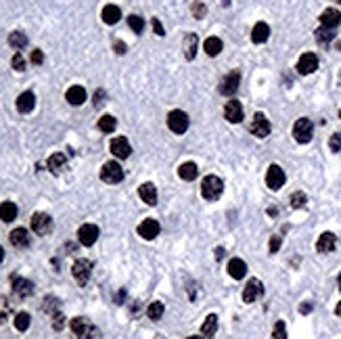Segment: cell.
Returning <instances> with one entry per match:
<instances>
[{
    "label": "cell",
    "instance_id": "6da1fadb",
    "mask_svg": "<svg viewBox=\"0 0 341 339\" xmlns=\"http://www.w3.org/2000/svg\"><path fill=\"white\" fill-rule=\"evenodd\" d=\"M222 191H224V182L218 176L209 174V176L203 178V182H201V195L205 197L207 201H216L218 197L222 195Z\"/></svg>",
    "mask_w": 341,
    "mask_h": 339
},
{
    "label": "cell",
    "instance_id": "7a4b0ae2",
    "mask_svg": "<svg viewBox=\"0 0 341 339\" xmlns=\"http://www.w3.org/2000/svg\"><path fill=\"white\" fill-rule=\"evenodd\" d=\"M312 132H314V126H312V122L308 118H300L293 126V138L297 143H310Z\"/></svg>",
    "mask_w": 341,
    "mask_h": 339
},
{
    "label": "cell",
    "instance_id": "3957f363",
    "mask_svg": "<svg viewBox=\"0 0 341 339\" xmlns=\"http://www.w3.org/2000/svg\"><path fill=\"white\" fill-rule=\"evenodd\" d=\"M101 178L103 182H109V185H118V182L124 180V170L118 161H107L101 170Z\"/></svg>",
    "mask_w": 341,
    "mask_h": 339
},
{
    "label": "cell",
    "instance_id": "277c9868",
    "mask_svg": "<svg viewBox=\"0 0 341 339\" xmlns=\"http://www.w3.org/2000/svg\"><path fill=\"white\" fill-rule=\"evenodd\" d=\"M167 126H169V130L176 132V134H184L189 130V116L184 111H172L167 116Z\"/></svg>",
    "mask_w": 341,
    "mask_h": 339
},
{
    "label": "cell",
    "instance_id": "5b68a950",
    "mask_svg": "<svg viewBox=\"0 0 341 339\" xmlns=\"http://www.w3.org/2000/svg\"><path fill=\"white\" fill-rule=\"evenodd\" d=\"M249 130L253 136H258V138H266L270 134V130H272V126H270L268 118L262 116V113H255L253 120H251V126H249Z\"/></svg>",
    "mask_w": 341,
    "mask_h": 339
},
{
    "label": "cell",
    "instance_id": "8992f818",
    "mask_svg": "<svg viewBox=\"0 0 341 339\" xmlns=\"http://www.w3.org/2000/svg\"><path fill=\"white\" fill-rule=\"evenodd\" d=\"M72 274L74 278L78 280V285H86V282L90 280V274H92V262L88 260H78L72 268Z\"/></svg>",
    "mask_w": 341,
    "mask_h": 339
},
{
    "label": "cell",
    "instance_id": "52a82bcc",
    "mask_svg": "<svg viewBox=\"0 0 341 339\" xmlns=\"http://www.w3.org/2000/svg\"><path fill=\"white\" fill-rule=\"evenodd\" d=\"M266 185L272 189V191H278L282 185H285V172H282L280 165H270L268 172H266Z\"/></svg>",
    "mask_w": 341,
    "mask_h": 339
},
{
    "label": "cell",
    "instance_id": "ba28073f",
    "mask_svg": "<svg viewBox=\"0 0 341 339\" xmlns=\"http://www.w3.org/2000/svg\"><path fill=\"white\" fill-rule=\"evenodd\" d=\"M316 69H318V56L314 52H306L300 56V61H297V72L300 74L308 76L312 72H316Z\"/></svg>",
    "mask_w": 341,
    "mask_h": 339
},
{
    "label": "cell",
    "instance_id": "9c48e42d",
    "mask_svg": "<svg viewBox=\"0 0 341 339\" xmlns=\"http://www.w3.org/2000/svg\"><path fill=\"white\" fill-rule=\"evenodd\" d=\"M32 231L36 235H48L52 231V220L48 214H34L32 216Z\"/></svg>",
    "mask_w": 341,
    "mask_h": 339
},
{
    "label": "cell",
    "instance_id": "30bf717a",
    "mask_svg": "<svg viewBox=\"0 0 341 339\" xmlns=\"http://www.w3.org/2000/svg\"><path fill=\"white\" fill-rule=\"evenodd\" d=\"M78 239H80V243L86 245V247L94 245L96 239H98V226H94V224H84V226H80Z\"/></svg>",
    "mask_w": 341,
    "mask_h": 339
},
{
    "label": "cell",
    "instance_id": "8fae6325",
    "mask_svg": "<svg viewBox=\"0 0 341 339\" xmlns=\"http://www.w3.org/2000/svg\"><path fill=\"white\" fill-rule=\"evenodd\" d=\"M111 153L116 155L118 159H128L130 157V153H132V147L124 136H116L111 140Z\"/></svg>",
    "mask_w": 341,
    "mask_h": 339
},
{
    "label": "cell",
    "instance_id": "7c38bea8",
    "mask_svg": "<svg viewBox=\"0 0 341 339\" xmlns=\"http://www.w3.org/2000/svg\"><path fill=\"white\" fill-rule=\"evenodd\" d=\"M262 293H264L262 282H260L258 278H251L247 285H245V289H243V302H245V304H253Z\"/></svg>",
    "mask_w": 341,
    "mask_h": 339
},
{
    "label": "cell",
    "instance_id": "4fadbf2b",
    "mask_svg": "<svg viewBox=\"0 0 341 339\" xmlns=\"http://www.w3.org/2000/svg\"><path fill=\"white\" fill-rule=\"evenodd\" d=\"M138 235L143 237V239H147V241H153V239L159 235V222H157V220H153V218H149V220H145V222H140V226H138Z\"/></svg>",
    "mask_w": 341,
    "mask_h": 339
},
{
    "label": "cell",
    "instance_id": "5bb4252c",
    "mask_svg": "<svg viewBox=\"0 0 341 339\" xmlns=\"http://www.w3.org/2000/svg\"><path fill=\"white\" fill-rule=\"evenodd\" d=\"M239 82H241V74L235 69V72H231L229 76L222 80V84H220V92L226 94V96H229V94H235L237 88H239Z\"/></svg>",
    "mask_w": 341,
    "mask_h": 339
},
{
    "label": "cell",
    "instance_id": "9a60e30c",
    "mask_svg": "<svg viewBox=\"0 0 341 339\" xmlns=\"http://www.w3.org/2000/svg\"><path fill=\"white\" fill-rule=\"evenodd\" d=\"M224 116L231 124H239L241 120H243V105H241L239 101H229L224 107Z\"/></svg>",
    "mask_w": 341,
    "mask_h": 339
},
{
    "label": "cell",
    "instance_id": "2e32d148",
    "mask_svg": "<svg viewBox=\"0 0 341 339\" xmlns=\"http://www.w3.org/2000/svg\"><path fill=\"white\" fill-rule=\"evenodd\" d=\"M13 291L19 298H27V295L34 293V282L27 280V278H21V276H15L13 278Z\"/></svg>",
    "mask_w": 341,
    "mask_h": 339
},
{
    "label": "cell",
    "instance_id": "e0dca14e",
    "mask_svg": "<svg viewBox=\"0 0 341 339\" xmlns=\"http://www.w3.org/2000/svg\"><path fill=\"white\" fill-rule=\"evenodd\" d=\"M138 195L147 205H155L157 203V189H155L153 182H145V185L138 187Z\"/></svg>",
    "mask_w": 341,
    "mask_h": 339
},
{
    "label": "cell",
    "instance_id": "ac0fdd59",
    "mask_svg": "<svg viewBox=\"0 0 341 339\" xmlns=\"http://www.w3.org/2000/svg\"><path fill=\"white\" fill-rule=\"evenodd\" d=\"M320 23L322 27H329V30H335V27L341 23V13L337 9H326L320 15Z\"/></svg>",
    "mask_w": 341,
    "mask_h": 339
},
{
    "label": "cell",
    "instance_id": "d6986e66",
    "mask_svg": "<svg viewBox=\"0 0 341 339\" xmlns=\"http://www.w3.org/2000/svg\"><path fill=\"white\" fill-rule=\"evenodd\" d=\"M65 98H67L69 105L80 107L84 101H86V90H84V86H72L65 92Z\"/></svg>",
    "mask_w": 341,
    "mask_h": 339
},
{
    "label": "cell",
    "instance_id": "ffe728a7",
    "mask_svg": "<svg viewBox=\"0 0 341 339\" xmlns=\"http://www.w3.org/2000/svg\"><path fill=\"white\" fill-rule=\"evenodd\" d=\"M335 243H337V237H335L333 233H322V235L318 237L316 249H318L320 253H329V251L335 249Z\"/></svg>",
    "mask_w": 341,
    "mask_h": 339
},
{
    "label": "cell",
    "instance_id": "44dd1931",
    "mask_svg": "<svg viewBox=\"0 0 341 339\" xmlns=\"http://www.w3.org/2000/svg\"><path fill=\"white\" fill-rule=\"evenodd\" d=\"M245 272H247V264H245L243 260L233 258V260L229 262V274H231L235 280H241V278L245 276Z\"/></svg>",
    "mask_w": 341,
    "mask_h": 339
},
{
    "label": "cell",
    "instance_id": "7402d4cb",
    "mask_svg": "<svg viewBox=\"0 0 341 339\" xmlns=\"http://www.w3.org/2000/svg\"><path fill=\"white\" fill-rule=\"evenodd\" d=\"M270 38V27L268 23H255L253 25V30H251V40L255 42V44H262V42H266Z\"/></svg>",
    "mask_w": 341,
    "mask_h": 339
},
{
    "label": "cell",
    "instance_id": "603a6c76",
    "mask_svg": "<svg viewBox=\"0 0 341 339\" xmlns=\"http://www.w3.org/2000/svg\"><path fill=\"white\" fill-rule=\"evenodd\" d=\"M11 243L15 245V247H27L30 245V233H27L25 229H15V231H11Z\"/></svg>",
    "mask_w": 341,
    "mask_h": 339
},
{
    "label": "cell",
    "instance_id": "cb8c5ba5",
    "mask_svg": "<svg viewBox=\"0 0 341 339\" xmlns=\"http://www.w3.org/2000/svg\"><path fill=\"white\" fill-rule=\"evenodd\" d=\"M34 107H36V96H34L32 92L19 94V98H17V109H19L21 113H30Z\"/></svg>",
    "mask_w": 341,
    "mask_h": 339
},
{
    "label": "cell",
    "instance_id": "d4e9b609",
    "mask_svg": "<svg viewBox=\"0 0 341 339\" xmlns=\"http://www.w3.org/2000/svg\"><path fill=\"white\" fill-rule=\"evenodd\" d=\"M197 44H199V40L195 34H187V38H184V44H182V50H184V56L191 61L195 59V54H197Z\"/></svg>",
    "mask_w": 341,
    "mask_h": 339
},
{
    "label": "cell",
    "instance_id": "484cf974",
    "mask_svg": "<svg viewBox=\"0 0 341 339\" xmlns=\"http://www.w3.org/2000/svg\"><path fill=\"white\" fill-rule=\"evenodd\" d=\"M65 163H67V159H65L63 153H52L50 159H48V170L52 174H61L65 170Z\"/></svg>",
    "mask_w": 341,
    "mask_h": 339
},
{
    "label": "cell",
    "instance_id": "4316f807",
    "mask_svg": "<svg viewBox=\"0 0 341 339\" xmlns=\"http://www.w3.org/2000/svg\"><path fill=\"white\" fill-rule=\"evenodd\" d=\"M120 19H122V11H120V7H116V5H107V7L103 9V21H105L107 25L118 23Z\"/></svg>",
    "mask_w": 341,
    "mask_h": 339
},
{
    "label": "cell",
    "instance_id": "83f0119b",
    "mask_svg": "<svg viewBox=\"0 0 341 339\" xmlns=\"http://www.w3.org/2000/svg\"><path fill=\"white\" fill-rule=\"evenodd\" d=\"M17 218V205L11 203V201H5L0 203V220L3 222H13Z\"/></svg>",
    "mask_w": 341,
    "mask_h": 339
},
{
    "label": "cell",
    "instance_id": "f1b7e54d",
    "mask_svg": "<svg viewBox=\"0 0 341 339\" xmlns=\"http://www.w3.org/2000/svg\"><path fill=\"white\" fill-rule=\"evenodd\" d=\"M203 48H205V52H207L209 56H218V54L222 52L224 44H222V40H220V38L211 36V38H207V40L203 42Z\"/></svg>",
    "mask_w": 341,
    "mask_h": 339
},
{
    "label": "cell",
    "instance_id": "f546056e",
    "mask_svg": "<svg viewBox=\"0 0 341 339\" xmlns=\"http://www.w3.org/2000/svg\"><path fill=\"white\" fill-rule=\"evenodd\" d=\"M90 327H92V324L86 320V318H82V316H78V318H74L72 320V331L78 335V337H86V333L90 331Z\"/></svg>",
    "mask_w": 341,
    "mask_h": 339
},
{
    "label": "cell",
    "instance_id": "4dcf8cb0",
    "mask_svg": "<svg viewBox=\"0 0 341 339\" xmlns=\"http://www.w3.org/2000/svg\"><path fill=\"white\" fill-rule=\"evenodd\" d=\"M197 174H199V167H197L193 161H187V163H182V165L178 167V176H180L182 180H195Z\"/></svg>",
    "mask_w": 341,
    "mask_h": 339
},
{
    "label": "cell",
    "instance_id": "1f68e13d",
    "mask_svg": "<svg viewBox=\"0 0 341 339\" xmlns=\"http://www.w3.org/2000/svg\"><path fill=\"white\" fill-rule=\"evenodd\" d=\"M216 331H218V316H216V314H209V316L205 318V322H203V327H201V333H203L205 337H214Z\"/></svg>",
    "mask_w": 341,
    "mask_h": 339
},
{
    "label": "cell",
    "instance_id": "d6a6232c",
    "mask_svg": "<svg viewBox=\"0 0 341 339\" xmlns=\"http://www.w3.org/2000/svg\"><path fill=\"white\" fill-rule=\"evenodd\" d=\"M163 312H165V308H163L161 302H153V304H149V308H147V316H149L151 320H161Z\"/></svg>",
    "mask_w": 341,
    "mask_h": 339
},
{
    "label": "cell",
    "instance_id": "836d02e7",
    "mask_svg": "<svg viewBox=\"0 0 341 339\" xmlns=\"http://www.w3.org/2000/svg\"><path fill=\"white\" fill-rule=\"evenodd\" d=\"M9 44H11L13 48L21 50L23 46H27V36H25V34H21V32H13V34L9 36Z\"/></svg>",
    "mask_w": 341,
    "mask_h": 339
},
{
    "label": "cell",
    "instance_id": "e575fe53",
    "mask_svg": "<svg viewBox=\"0 0 341 339\" xmlns=\"http://www.w3.org/2000/svg\"><path fill=\"white\" fill-rule=\"evenodd\" d=\"M116 126H118V122H116L113 116H103L101 120H98V130L101 132H113L116 130Z\"/></svg>",
    "mask_w": 341,
    "mask_h": 339
},
{
    "label": "cell",
    "instance_id": "d590c367",
    "mask_svg": "<svg viewBox=\"0 0 341 339\" xmlns=\"http://www.w3.org/2000/svg\"><path fill=\"white\" fill-rule=\"evenodd\" d=\"M30 322H32L30 314H27V312H19L15 316V329L17 331H27V329H30Z\"/></svg>",
    "mask_w": 341,
    "mask_h": 339
},
{
    "label": "cell",
    "instance_id": "8d00e7d4",
    "mask_svg": "<svg viewBox=\"0 0 341 339\" xmlns=\"http://www.w3.org/2000/svg\"><path fill=\"white\" fill-rule=\"evenodd\" d=\"M335 38V32L329 30V27H320V30H316V40L320 42V44H329V42H333Z\"/></svg>",
    "mask_w": 341,
    "mask_h": 339
},
{
    "label": "cell",
    "instance_id": "74e56055",
    "mask_svg": "<svg viewBox=\"0 0 341 339\" xmlns=\"http://www.w3.org/2000/svg\"><path fill=\"white\" fill-rule=\"evenodd\" d=\"M128 25L132 27L134 34H143V30H145V21L140 19L138 15H130V17H128Z\"/></svg>",
    "mask_w": 341,
    "mask_h": 339
},
{
    "label": "cell",
    "instance_id": "f35d334b",
    "mask_svg": "<svg viewBox=\"0 0 341 339\" xmlns=\"http://www.w3.org/2000/svg\"><path fill=\"white\" fill-rule=\"evenodd\" d=\"M306 201H308V197H306L302 191H297V193H293V195H291V207H293V209L304 207V205H306Z\"/></svg>",
    "mask_w": 341,
    "mask_h": 339
},
{
    "label": "cell",
    "instance_id": "ab89813d",
    "mask_svg": "<svg viewBox=\"0 0 341 339\" xmlns=\"http://www.w3.org/2000/svg\"><path fill=\"white\" fill-rule=\"evenodd\" d=\"M44 310H46V312H50L52 316L56 314V310H59V300H56V298H52V295H48V298H46V302H44Z\"/></svg>",
    "mask_w": 341,
    "mask_h": 339
},
{
    "label": "cell",
    "instance_id": "60d3db41",
    "mask_svg": "<svg viewBox=\"0 0 341 339\" xmlns=\"http://www.w3.org/2000/svg\"><path fill=\"white\" fill-rule=\"evenodd\" d=\"M11 65H13V69H17V72H23V69H25V59H23V54H21V52H15V54H13Z\"/></svg>",
    "mask_w": 341,
    "mask_h": 339
},
{
    "label": "cell",
    "instance_id": "b9f144b4",
    "mask_svg": "<svg viewBox=\"0 0 341 339\" xmlns=\"http://www.w3.org/2000/svg\"><path fill=\"white\" fill-rule=\"evenodd\" d=\"M193 15H195V19H203L205 17V13H207V9H205V5L203 3H199V0H197V3H193Z\"/></svg>",
    "mask_w": 341,
    "mask_h": 339
},
{
    "label": "cell",
    "instance_id": "7bdbcfd3",
    "mask_svg": "<svg viewBox=\"0 0 341 339\" xmlns=\"http://www.w3.org/2000/svg\"><path fill=\"white\" fill-rule=\"evenodd\" d=\"M272 339H287V331H285V322L278 320L274 324V333H272Z\"/></svg>",
    "mask_w": 341,
    "mask_h": 339
},
{
    "label": "cell",
    "instance_id": "ee69618b",
    "mask_svg": "<svg viewBox=\"0 0 341 339\" xmlns=\"http://www.w3.org/2000/svg\"><path fill=\"white\" fill-rule=\"evenodd\" d=\"M105 98H107V92L98 88V90L94 92V96H92V101H94V107H103V105H105Z\"/></svg>",
    "mask_w": 341,
    "mask_h": 339
},
{
    "label": "cell",
    "instance_id": "f6af8a7d",
    "mask_svg": "<svg viewBox=\"0 0 341 339\" xmlns=\"http://www.w3.org/2000/svg\"><path fill=\"white\" fill-rule=\"evenodd\" d=\"M329 147H331L333 153H339V151H341V134H333V136H331Z\"/></svg>",
    "mask_w": 341,
    "mask_h": 339
},
{
    "label": "cell",
    "instance_id": "bcb514c9",
    "mask_svg": "<svg viewBox=\"0 0 341 339\" xmlns=\"http://www.w3.org/2000/svg\"><path fill=\"white\" fill-rule=\"evenodd\" d=\"M280 245H282V239L278 235H274L272 239H270V253H276L280 249Z\"/></svg>",
    "mask_w": 341,
    "mask_h": 339
},
{
    "label": "cell",
    "instance_id": "7dc6e473",
    "mask_svg": "<svg viewBox=\"0 0 341 339\" xmlns=\"http://www.w3.org/2000/svg\"><path fill=\"white\" fill-rule=\"evenodd\" d=\"M42 61H44V52L36 48V50L32 52V63H34V65H40Z\"/></svg>",
    "mask_w": 341,
    "mask_h": 339
},
{
    "label": "cell",
    "instance_id": "c3c4849f",
    "mask_svg": "<svg viewBox=\"0 0 341 339\" xmlns=\"http://www.w3.org/2000/svg\"><path fill=\"white\" fill-rule=\"evenodd\" d=\"M63 320H65V318H63V314H54V322H52V327H54L56 331H61V329H63Z\"/></svg>",
    "mask_w": 341,
    "mask_h": 339
},
{
    "label": "cell",
    "instance_id": "681fc988",
    "mask_svg": "<svg viewBox=\"0 0 341 339\" xmlns=\"http://www.w3.org/2000/svg\"><path fill=\"white\" fill-rule=\"evenodd\" d=\"M84 339H101V331H98L96 327H90V331L86 333V337Z\"/></svg>",
    "mask_w": 341,
    "mask_h": 339
},
{
    "label": "cell",
    "instance_id": "f907efd6",
    "mask_svg": "<svg viewBox=\"0 0 341 339\" xmlns=\"http://www.w3.org/2000/svg\"><path fill=\"white\" fill-rule=\"evenodd\" d=\"M153 30H155V34H157V36L165 34V30H163V25L159 23V19H153Z\"/></svg>",
    "mask_w": 341,
    "mask_h": 339
},
{
    "label": "cell",
    "instance_id": "816d5d0a",
    "mask_svg": "<svg viewBox=\"0 0 341 339\" xmlns=\"http://www.w3.org/2000/svg\"><path fill=\"white\" fill-rule=\"evenodd\" d=\"M113 48H116V52H118V54H126V44H124L122 40H118L116 44H113Z\"/></svg>",
    "mask_w": 341,
    "mask_h": 339
},
{
    "label": "cell",
    "instance_id": "f5cc1de1",
    "mask_svg": "<svg viewBox=\"0 0 341 339\" xmlns=\"http://www.w3.org/2000/svg\"><path fill=\"white\" fill-rule=\"evenodd\" d=\"M300 312H302V314H308V312H312V304H308V302H306L304 306H300Z\"/></svg>",
    "mask_w": 341,
    "mask_h": 339
},
{
    "label": "cell",
    "instance_id": "db71d44e",
    "mask_svg": "<svg viewBox=\"0 0 341 339\" xmlns=\"http://www.w3.org/2000/svg\"><path fill=\"white\" fill-rule=\"evenodd\" d=\"M216 258H218V260H222V258H224V249H222V247H218V249H216Z\"/></svg>",
    "mask_w": 341,
    "mask_h": 339
},
{
    "label": "cell",
    "instance_id": "11a10c76",
    "mask_svg": "<svg viewBox=\"0 0 341 339\" xmlns=\"http://www.w3.org/2000/svg\"><path fill=\"white\" fill-rule=\"evenodd\" d=\"M335 314H337V316H341V302H339V304H337V308H335Z\"/></svg>",
    "mask_w": 341,
    "mask_h": 339
},
{
    "label": "cell",
    "instance_id": "9f6ffc18",
    "mask_svg": "<svg viewBox=\"0 0 341 339\" xmlns=\"http://www.w3.org/2000/svg\"><path fill=\"white\" fill-rule=\"evenodd\" d=\"M3 260H5V249L0 247V262H3Z\"/></svg>",
    "mask_w": 341,
    "mask_h": 339
},
{
    "label": "cell",
    "instance_id": "6f0895ef",
    "mask_svg": "<svg viewBox=\"0 0 341 339\" xmlns=\"http://www.w3.org/2000/svg\"><path fill=\"white\" fill-rule=\"evenodd\" d=\"M187 339H203V337H197V335H195V337H187Z\"/></svg>",
    "mask_w": 341,
    "mask_h": 339
},
{
    "label": "cell",
    "instance_id": "680465c9",
    "mask_svg": "<svg viewBox=\"0 0 341 339\" xmlns=\"http://www.w3.org/2000/svg\"><path fill=\"white\" fill-rule=\"evenodd\" d=\"M339 289H341V274H339Z\"/></svg>",
    "mask_w": 341,
    "mask_h": 339
},
{
    "label": "cell",
    "instance_id": "91938a15",
    "mask_svg": "<svg viewBox=\"0 0 341 339\" xmlns=\"http://www.w3.org/2000/svg\"><path fill=\"white\" fill-rule=\"evenodd\" d=\"M339 116H341V111H339Z\"/></svg>",
    "mask_w": 341,
    "mask_h": 339
}]
</instances>
